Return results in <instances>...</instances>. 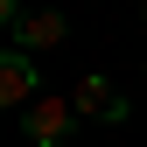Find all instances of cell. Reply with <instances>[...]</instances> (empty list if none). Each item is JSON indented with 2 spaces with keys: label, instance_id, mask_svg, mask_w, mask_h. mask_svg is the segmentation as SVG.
<instances>
[{
  "label": "cell",
  "instance_id": "obj_5",
  "mask_svg": "<svg viewBox=\"0 0 147 147\" xmlns=\"http://www.w3.org/2000/svg\"><path fill=\"white\" fill-rule=\"evenodd\" d=\"M0 21H7V28H21V21H28V7H21V0H0Z\"/></svg>",
  "mask_w": 147,
  "mask_h": 147
},
{
  "label": "cell",
  "instance_id": "obj_6",
  "mask_svg": "<svg viewBox=\"0 0 147 147\" xmlns=\"http://www.w3.org/2000/svg\"><path fill=\"white\" fill-rule=\"evenodd\" d=\"M140 14H147V7H140Z\"/></svg>",
  "mask_w": 147,
  "mask_h": 147
},
{
  "label": "cell",
  "instance_id": "obj_1",
  "mask_svg": "<svg viewBox=\"0 0 147 147\" xmlns=\"http://www.w3.org/2000/svg\"><path fill=\"white\" fill-rule=\"evenodd\" d=\"M70 126H77V105H70L63 91H42V98L21 112V133L35 147H70Z\"/></svg>",
  "mask_w": 147,
  "mask_h": 147
},
{
  "label": "cell",
  "instance_id": "obj_4",
  "mask_svg": "<svg viewBox=\"0 0 147 147\" xmlns=\"http://www.w3.org/2000/svg\"><path fill=\"white\" fill-rule=\"evenodd\" d=\"M63 35H70V21H63L56 7H42V14H28V21L14 28V49H21V56H35V49H56Z\"/></svg>",
  "mask_w": 147,
  "mask_h": 147
},
{
  "label": "cell",
  "instance_id": "obj_3",
  "mask_svg": "<svg viewBox=\"0 0 147 147\" xmlns=\"http://www.w3.org/2000/svg\"><path fill=\"white\" fill-rule=\"evenodd\" d=\"M35 98H42V77H35V56H21V49H7V56H0V105L28 112Z\"/></svg>",
  "mask_w": 147,
  "mask_h": 147
},
{
  "label": "cell",
  "instance_id": "obj_2",
  "mask_svg": "<svg viewBox=\"0 0 147 147\" xmlns=\"http://www.w3.org/2000/svg\"><path fill=\"white\" fill-rule=\"evenodd\" d=\"M70 105H77V119H105V126H126L133 119V105L112 91V77L105 70H91V77H77V91H70Z\"/></svg>",
  "mask_w": 147,
  "mask_h": 147
}]
</instances>
